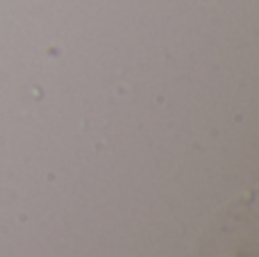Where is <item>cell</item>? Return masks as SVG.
<instances>
[{"mask_svg":"<svg viewBox=\"0 0 259 257\" xmlns=\"http://www.w3.org/2000/svg\"><path fill=\"white\" fill-rule=\"evenodd\" d=\"M257 223L252 200H234L205 232L198 257H255Z\"/></svg>","mask_w":259,"mask_h":257,"instance_id":"6da1fadb","label":"cell"}]
</instances>
